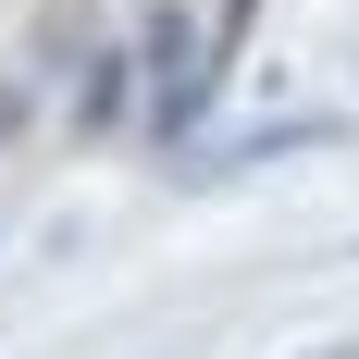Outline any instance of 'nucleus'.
Returning a JSON list of instances; mask_svg holds the SVG:
<instances>
[{
  "label": "nucleus",
  "mask_w": 359,
  "mask_h": 359,
  "mask_svg": "<svg viewBox=\"0 0 359 359\" xmlns=\"http://www.w3.org/2000/svg\"><path fill=\"white\" fill-rule=\"evenodd\" d=\"M347 111H273V124H236V137H186L174 174L186 186H223V174H260V161H297V149H334Z\"/></svg>",
  "instance_id": "nucleus-1"
},
{
  "label": "nucleus",
  "mask_w": 359,
  "mask_h": 359,
  "mask_svg": "<svg viewBox=\"0 0 359 359\" xmlns=\"http://www.w3.org/2000/svg\"><path fill=\"white\" fill-rule=\"evenodd\" d=\"M124 111H137V50H124V37H100V50H87V74H74V137H111Z\"/></svg>",
  "instance_id": "nucleus-2"
},
{
  "label": "nucleus",
  "mask_w": 359,
  "mask_h": 359,
  "mask_svg": "<svg viewBox=\"0 0 359 359\" xmlns=\"http://www.w3.org/2000/svg\"><path fill=\"white\" fill-rule=\"evenodd\" d=\"M87 50H100V13L87 0H37V74H87Z\"/></svg>",
  "instance_id": "nucleus-3"
},
{
  "label": "nucleus",
  "mask_w": 359,
  "mask_h": 359,
  "mask_svg": "<svg viewBox=\"0 0 359 359\" xmlns=\"http://www.w3.org/2000/svg\"><path fill=\"white\" fill-rule=\"evenodd\" d=\"M248 25H260V0H223V13H211V87L248 62Z\"/></svg>",
  "instance_id": "nucleus-4"
},
{
  "label": "nucleus",
  "mask_w": 359,
  "mask_h": 359,
  "mask_svg": "<svg viewBox=\"0 0 359 359\" xmlns=\"http://www.w3.org/2000/svg\"><path fill=\"white\" fill-rule=\"evenodd\" d=\"M25 124H37V100H25V74H0V149L25 137Z\"/></svg>",
  "instance_id": "nucleus-5"
},
{
  "label": "nucleus",
  "mask_w": 359,
  "mask_h": 359,
  "mask_svg": "<svg viewBox=\"0 0 359 359\" xmlns=\"http://www.w3.org/2000/svg\"><path fill=\"white\" fill-rule=\"evenodd\" d=\"M310 359H359V347H310Z\"/></svg>",
  "instance_id": "nucleus-6"
}]
</instances>
